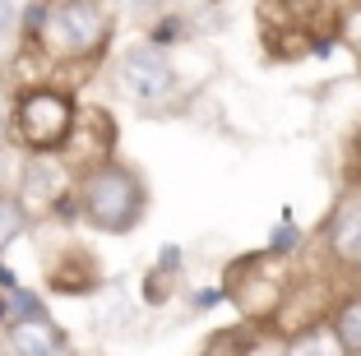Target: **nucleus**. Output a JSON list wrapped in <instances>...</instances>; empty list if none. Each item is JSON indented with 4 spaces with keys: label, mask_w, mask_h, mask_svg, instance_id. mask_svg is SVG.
Returning a JSON list of instances; mask_svg holds the SVG:
<instances>
[{
    "label": "nucleus",
    "mask_w": 361,
    "mask_h": 356,
    "mask_svg": "<svg viewBox=\"0 0 361 356\" xmlns=\"http://www.w3.org/2000/svg\"><path fill=\"white\" fill-rule=\"evenodd\" d=\"M75 121H79V111L70 102V93H61V88H28V93H19V102L10 111V135L23 148H32V153H56V148L70 144Z\"/></svg>",
    "instance_id": "obj_1"
},
{
    "label": "nucleus",
    "mask_w": 361,
    "mask_h": 356,
    "mask_svg": "<svg viewBox=\"0 0 361 356\" xmlns=\"http://www.w3.org/2000/svg\"><path fill=\"white\" fill-rule=\"evenodd\" d=\"M79 209H84V218L93 222L97 231L121 236V231H130L144 218V185H139L135 171L106 162V167H97L93 176L79 185Z\"/></svg>",
    "instance_id": "obj_2"
},
{
    "label": "nucleus",
    "mask_w": 361,
    "mask_h": 356,
    "mask_svg": "<svg viewBox=\"0 0 361 356\" xmlns=\"http://www.w3.org/2000/svg\"><path fill=\"white\" fill-rule=\"evenodd\" d=\"M106 14L97 5H47V19L32 37H47L51 56H88L106 37Z\"/></svg>",
    "instance_id": "obj_3"
},
{
    "label": "nucleus",
    "mask_w": 361,
    "mask_h": 356,
    "mask_svg": "<svg viewBox=\"0 0 361 356\" xmlns=\"http://www.w3.org/2000/svg\"><path fill=\"white\" fill-rule=\"evenodd\" d=\"M121 84L139 102H162L171 93V65L158 47H130L121 56Z\"/></svg>",
    "instance_id": "obj_4"
},
{
    "label": "nucleus",
    "mask_w": 361,
    "mask_h": 356,
    "mask_svg": "<svg viewBox=\"0 0 361 356\" xmlns=\"http://www.w3.org/2000/svg\"><path fill=\"white\" fill-rule=\"evenodd\" d=\"M329 250L338 264H352V269H361V204L348 200L338 213H334L329 222Z\"/></svg>",
    "instance_id": "obj_5"
},
{
    "label": "nucleus",
    "mask_w": 361,
    "mask_h": 356,
    "mask_svg": "<svg viewBox=\"0 0 361 356\" xmlns=\"http://www.w3.org/2000/svg\"><path fill=\"white\" fill-rule=\"evenodd\" d=\"M10 352L14 356H56L61 352V333L47 319H23V324H10Z\"/></svg>",
    "instance_id": "obj_6"
},
{
    "label": "nucleus",
    "mask_w": 361,
    "mask_h": 356,
    "mask_svg": "<svg viewBox=\"0 0 361 356\" xmlns=\"http://www.w3.org/2000/svg\"><path fill=\"white\" fill-rule=\"evenodd\" d=\"M334 338H338V347L348 356H361V296H352V301L338 305V314H334Z\"/></svg>",
    "instance_id": "obj_7"
},
{
    "label": "nucleus",
    "mask_w": 361,
    "mask_h": 356,
    "mask_svg": "<svg viewBox=\"0 0 361 356\" xmlns=\"http://www.w3.org/2000/svg\"><path fill=\"white\" fill-rule=\"evenodd\" d=\"M23 231V204L19 200H0V250Z\"/></svg>",
    "instance_id": "obj_8"
},
{
    "label": "nucleus",
    "mask_w": 361,
    "mask_h": 356,
    "mask_svg": "<svg viewBox=\"0 0 361 356\" xmlns=\"http://www.w3.org/2000/svg\"><path fill=\"white\" fill-rule=\"evenodd\" d=\"M292 356H329V347H324V338H319V333H310V338H301V343H297V352H292Z\"/></svg>",
    "instance_id": "obj_9"
},
{
    "label": "nucleus",
    "mask_w": 361,
    "mask_h": 356,
    "mask_svg": "<svg viewBox=\"0 0 361 356\" xmlns=\"http://www.w3.org/2000/svg\"><path fill=\"white\" fill-rule=\"evenodd\" d=\"M171 37H180V19H162V28L153 32V42H171Z\"/></svg>",
    "instance_id": "obj_10"
},
{
    "label": "nucleus",
    "mask_w": 361,
    "mask_h": 356,
    "mask_svg": "<svg viewBox=\"0 0 361 356\" xmlns=\"http://www.w3.org/2000/svg\"><path fill=\"white\" fill-rule=\"evenodd\" d=\"M292 245H297V231H292V227L274 231V250H292Z\"/></svg>",
    "instance_id": "obj_11"
},
{
    "label": "nucleus",
    "mask_w": 361,
    "mask_h": 356,
    "mask_svg": "<svg viewBox=\"0 0 361 356\" xmlns=\"http://www.w3.org/2000/svg\"><path fill=\"white\" fill-rule=\"evenodd\" d=\"M348 42H352V51L361 56V14H352V23H348Z\"/></svg>",
    "instance_id": "obj_12"
},
{
    "label": "nucleus",
    "mask_w": 361,
    "mask_h": 356,
    "mask_svg": "<svg viewBox=\"0 0 361 356\" xmlns=\"http://www.w3.org/2000/svg\"><path fill=\"white\" fill-rule=\"evenodd\" d=\"M218 296H223V292H200V296H195V305H200V310H204V305H218Z\"/></svg>",
    "instance_id": "obj_13"
},
{
    "label": "nucleus",
    "mask_w": 361,
    "mask_h": 356,
    "mask_svg": "<svg viewBox=\"0 0 361 356\" xmlns=\"http://www.w3.org/2000/svg\"><path fill=\"white\" fill-rule=\"evenodd\" d=\"M0 287H5V292H14V287H19V283H14V273L5 269V264H0Z\"/></svg>",
    "instance_id": "obj_14"
},
{
    "label": "nucleus",
    "mask_w": 361,
    "mask_h": 356,
    "mask_svg": "<svg viewBox=\"0 0 361 356\" xmlns=\"http://www.w3.org/2000/svg\"><path fill=\"white\" fill-rule=\"evenodd\" d=\"M180 264V250H162V269H176Z\"/></svg>",
    "instance_id": "obj_15"
},
{
    "label": "nucleus",
    "mask_w": 361,
    "mask_h": 356,
    "mask_svg": "<svg viewBox=\"0 0 361 356\" xmlns=\"http://www.w3.org/2000/svg\"><path fill=\"white\" fill-rule=\"evenodd\" d=\"M10 19H14V10H10V5H0V32L10 28Z\"/></svg>",
    "instance_id": "obj_16"
},
{
    "label": "nucleus",
    "mask_w": 361,
    "mask_h": 356,
    "mask_svg": "<svg viewBox=\"0 0 361 356\" xmlns=\"http://www.w3.org/2000/svg\"><path fill=\"white\" fill-rule=\"evenodd\" d=\"M5 319H10V310H5V296H0V324H5Z\"/></svg>",
    "instance_id": "obj_17"
}]
</instances>
